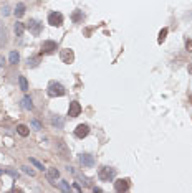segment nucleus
Returning a JSON list of instances; mask_svg holds the SVG:
<instances>
[{
	"mask_svg": "<svg viewBox=\"0 0 192 193\" xmlns=\"http://www.w3.org/2000/svg\"><path fill=\"white\" fill-rule=\"evenodd\" d=\"M27 28L30 30V33H33V35H40L41 33V28H43V23L41 22H38V20H30L28 22V25H27Z\"/></svg>",
	"mask_w": 192,
	"mask_h": 193,
	"instance_id": "obj_4",
	"label": "nucleus"
},
{
	"mask_svg": "<svg viewBox=\"0 0 192 193\" xmlns=\"http://www.w3.org/2000/svg\"><path fill=\"white\" fill-rule=\"evenodd\" d=\"M56 48H58V43L56 41L46 40V41H43V45H41V53H53Z\"/></svg>",
	"mask_w": 192,
	"mask_h": 193,
	"instance_id": "obj_8",
	"label": "nucleus"
},
{
	"mask_svg": "<svg viewBox=\"0 0 192 193\" xmlns=\"http://www.w3.org/2000/svg\"><path fill=\"white\" fill-rule=\"evenodd\" d=\"M80 163L86 168H91L94 165V157L89 155V153H81L80 155Z\"/></svg>",
	"mask_w": 192,
	"mask_h": 193,
	"instance_id": "obj_6",
	"label": "nucleus"
},
{
	"mask_svg": "<svg viewBox=\"0 0 192 193\" xmlns=\"http://www.w3.org/2000/svg\"><path fill=\"white\" fill-rule=\"evenodd\" d=\"M18 83H20V89L22 91H28V83H27L25 76H20V78H18Z\"/></svg>",
	"mask_w": 192,
	"mask_h": 193,
	"instance_id": "obj_20",
	"label": "nucleus"
},
{
	"mask_svg": "<svg viewBox=\"0 0 192 193\" xmlns=\"http://www.w3.org/2000/svg\"><path fill=\"white\" fill-rule=\"evenodd\" d=\"M73 190H75V191H81V188H80L78 183H75V185H73Z\"/></svg>",
	"mask_w": 192,
	"mask_h": 193,
	"instance_id": "obj_30",
	"label": "nucleus"
},
{
	"mask_svg": "<svg viewBox=\"0 0 192 193\" xmlns=\"http://www.w3.org/2000/svg\"><path fill=\"white\" fill-rule=\"evenodd\" d=\"M8 13H10V8H8V5H5V7L2 8V15H3V17H7Z\"/></svg>",
	"mask_w": 192,
	"mask_h": 193,
	"instance_id": "obj_27",
	"label": "nucleus"
},
{
	"mask_svg": "<svg viewBox=\"0 0 192 193\" xmlns=\"http://www.w3.org/2000/svg\"><path fill=\"white\" fill-rule=\"evenodd\" d=\"M189 71H190V73H192V66H190V68H189Z\"/></svg>",
	"mask_w": 192,
	"mask_h": 193,
	"instance_id": "obj_33",
	"label": "nucleus"
},
{
	"mask_svg": "<svg viewBox=\"0 0 192 193\" xmlns=\"http://www.w3.org/2000/svg\"><path fill=\"white\" fill-rule=\"evenodd\" d=\"M32 125H33V129H37V131H40V129H41V124L38 122L37 119H33V120H32Z\"/></svg>",
	"mask_w": 192,
	"mask_h": 193,
	"instance_id": "obj_26",
	"label": "nucleus"
},
{
	"mask_svg": "<svg viewBox=\"0 0 192 193\" xmlns=\"http://www.w3.org/2000/svg\"><path fill=\"white\" fill-rule=\"evenodd\" d=\"M81 112V104L78 101H73V103H70V109H68V115L70 117H78Z\"/></svg>",
	"mask_w": 192,
	"mask_h": 193,
	"instance_id": "obj_10",
	"label": "nucleus"
},
{
	"mask_svg": "<svg viewBox=\"0 0 192 193\" xmlns=\"http://www.w3.org/2000/svg\"><path fill=\"white\" fill-rule=\"evenodd\" d=\"M5 172H7V173H10L13 178H17V177H18V173H17V172H13V170H5Z\"/></svg>",
	"mask_w": 192,
	"mask_h": 193,
	"instance_id": "obj_29",
	"label": "nucleus"
},
{
	"mask_svg": "<svg viewBox=\"0 0 192 193\" xmlns=\"http://www.w3.org/2000/svg\"><path fill=\"white\" fill-rule=\"evenodd\" d=\"M51 125H53V127H56V129H63L65 120L61 119V117H58V115H53V117H51Z\"/></svg>",
	"mask_w": 192,
	"mask_h": 193,
	"instance_id": "obj_14",
	"label": "nucleus"
},
{
	"mask_svg": "<svg viewBox=\"0 0 192 193\" xmlns=\"http://www.w3.org/2000/svg\"><path fill=\"white\" fill-rule=\"evenodd\" d=\"M56 150H58V153H60L63 158H68V157H70L68 147H66V144L61 141V139H58V141H56Z\"/></svg>",
	"mask_w": 192,
	"mask_h": 193,
	"instance_id": "obj_9",
	"label": "nucleus"
},
{
	"mask_svg": "<svg viewBox=\"0 0 192 193\" xmlns=\"http://www.w3.org/2000/svg\"><path fill=\"white\" fill-rule=\"evenodd\" d=\"M48 23H50L51 27H61L63 25V15H61L60 12H51L50 15H48Z\"/></svg>",
	"mask_w": 192,
	"mask_h": 193,
	"instance_id": "obj_3",
	"label": "nucleus"
},
{
	"mask_svg": "<svg viewBox=\"0 0 192 193\" xmlns=\"http://www.w3.org/2000/svg\"><path fill=\"white\" fill-rule=\"evenodd\" d=\"M8 61H10L12 65H17V63L20 61V55H18L17 51H12V53H10V56H8Z\"/></svg>",
	"mask_w": 192,
	"mask_h": 193,
	"instance_id": "obj_19",
	"label": "nucleus"
},
{
	"mask_svg": "<svg viewBox=\"0 0 192 193\" xmlns=\"http://www.w3.org/2000/svg\"><path fill=\"white\" fill-rule=\"evenodd\" d=\"M114 190L116 191H128L129 190V180L128 178H119V180L114 182Z\"/></svg>",
	"mask_w": 192,
	"mask_h": 193,
	"instance_id": "obj_7",
	"label": "nucleus"
},
{
	"mask_svg": "<svg viewBox=\"0 0 192 193\" xmlns=\"http://www.w3.org/2000/svg\"><path fill=\"white\" fill-rule=\"evenodd\" d=\"M83 10H75L73 13H71V20H73V23H80V22H83Z\"/></svg>",
	"mask_w": 192,
	"mask_h": 193,
	"instance_id": "obj_13",
	"label": "nucleus"
},
{
	"mask_svg": "<svg viewBox=\"0 0 192 193\" xmlns=\"http://www.w3.org/2000/svg\"><path fill=\"white\" fill-rule=\"evenodd\" d=\"M88 134H89V127L86 124H80L78 127L75 129V137H78V139H85Z\"/></svg>",
	"mask_w": 192,
	"mask_h": 193,
	"instance_id": "obj_11",
	"label": "nucleus"
},
{
	"mask_svg": "<svg viewBox=\"0 0 192 193\" xmlns=\"http://www.w3.org/2000/svg\"><path fill=\"white\" fill-rule=\"evenodd\" d=\"M13 13H15L17 18H20L25 15V3H18V5L15 7V10H13Z\"/></svg>",
	"mask_w": 192,
	"mask_h": 193,
	"instance_id": "obj_16",
	"label": "nucleus"
},
{
	"mask_svg": "<svg viewBox=\"0 0 192 193\" xmlns=\"http://www.w3.org/2000/svg\"><path fill=\"white\" fill-rule=\"evenodd\" d=\"M3 66V58H0V68Z\"/></svg>",
	"mask_w": 192,
	"mask_h": 193,
	"instance_id": "obj_32",
	"label": "nucleus"
},
{
	"mask_svg": "<svg viewBox=\"0 0 192 193\" xmlns=\"http://www.w3.org/2000/svg\"><path fill=\"white\" fill-rule=\"evenodd\" d=\"M46 93L50 98H61V96H65V86L58 83V81H50L48 83V88H46Z\"/></svg>",
	"mask_w": 192,
	"mask_h": 193,
	"instance_id": "obj_1",
	"label": "nucleus"
},
{
	"mask_svg": "<svg viewBox=\"0 0 192 193\" xmlns=\"http://www.w3.org/2000/svg\"><path fill=\"white\" fill-rule=\"evenodd\" d=\"M22 170L27 173V175H30V177H33L35 175V170H33V168H30V167H22Z\"/></svg>",
	"mask_w": 192,
	"mask_h": 193,
	"instance_id": "obj_25",
	"label": "nucleus"
},
{
	"mask_svg": "<svg viewBox=\"0 0 192 193\" xmlns=\"http://www.w3.org/2000/svg\"><path fill=\"white\" fill-rule=\"evenodd\" d=\"M93 191H94V193H101L103 190H101V188H98V187H94V188H93Z\"/></svg>",
	"mask_w": 192,
	"mask_h": 193,
	"instance_id": "obj_31",
	"label": "nucleus"
},
{
	"mask_svg": "<svg viewBox=\"0 0 192 193\" xmlns=\"http://www.w3.org/2000/svg\"><path fill=\"white\" fill-rule=\"evenodd\" d=\"M185 48H187L189 51H192V40H187V41H185Z\"/></svg>",
	"mask_w": 192,
	"mask_h": 193,
	"instance_id": "obj_28",
	"label": "nucleus"
},
{
	"mask_svg": "<svg viewBox=\"0 0 192 193\" xmlns=\"http://www.w3.org/2000/svg\"><path fill=\"white\" fill-rule=\"evenodd\" d=\"M22 107L27 109V111H32L33 109V103H32L30 96H25V98L22 99Z\"/></svg>",
	"mask_w": 192,
	"mask_h": 193,
	"instance_id": "obj_15",
	"label": "nucleus"
},
{
	"mask_svg": "<svg viewBox=\"0 0 192 193\" xmlns=\"http://www.w3.org/2000/svg\"><path fill=\"white\" fill-rule=\"evenodd\" d=\"M58 178H60V172L56 170V168H48L46 170V180L50 182L51 185H55Z\"/></svg>",
	"mask_w": 192,
	"mask_h": 193,
	"instance_id": "obj_12",
	"label": "nucleus"
},
{
	"mask_svg": "<svg viewBox=\"0 0 192 193\" xmlns=\"http://www.w3.org/2000/svg\"><path fill=\"white\" fill-rule=\"evenodd\" d=\"M30 163H32V165L35 167V168H38V170H43V165L37 160V158H30Z\"/></svg>",
	"mask_w": 192,
	"mask_h": 193,
	"instance_id": "obj_23",
	"label": "nucleus"
},
{
	"mask_svg": "<svg viewBox=\"0 0 192 193\" xmlns=\"http://www.w3.org/2000/svg\"><path fill=\"white\" fill-rule=\"evenodd\" d=\"M17 132H18V134H20V136H22V137H27V136H28V134H30V129H28V127H27V125H23V124H20V125H18V127H17Z\"/></svg>",
	"mask_w": 192,
	"mask_h": 193,
	"instance_id": "obj_18",
	"label": "nucleus"
},
{
	"mask_svg": "<svg viewBox=\"0 0 192 193\" xmlns=\"http://www.w3.org/2000/svg\"><path fill=\"white\" fill-rule=\"evenodd\" d=\"M114 175H116V170L113 167H108V165H103L98 170V178L101 182H111L114 178Z\"/></svg>",
	"mask_w": 192,
	"mask_h": 193,
	"instance_id": "obj_2",
	"label": "nucleus"
},
{
	"mask_svg": "<svg viewBox=\"0 0 192 193\" xmlns=\"http://www.w3.org/2000/svg\"><path fill=\"white\" fill-rule=\"evenodd\" d=\"M60 58H61V61H63V63L70 65V63H73V61H75V53H73V50L66 48V50H61Z\"/></svg>",
	"mask_w": 192,
	"mask_h": 193,
	"instance_id": "obj_5",
	"label": "nucleus"
},
{
	"mask_svg": "<svg viewBox=\"0 0 192 193\" xmlns=\"http://www.w3.org/2000/svg\"><path fill=\"white\" fill-rule=\"evenodd\" d=\"M166 36H167V28H162V30L159 31V38H157V41L162 43V41L166 40Z\"/></svg>",
	"mask_w": 192,
	"mask_h": 193,
	"instance_id": "obj_21",
	"label": "nucleus"
},
{
	"mask_svg": "<svg viewBox=\"0 0 192 193\" xmlns=\"http://www.w3.org/2000/svg\"><path fill=\"white\" fill-rule=\"evenodd\" d=\"M58 187H60L63 191H71V187H70V185H68V183H66L65 180H61V182L58 183Z\"/></svg>",
	"mask_w": 192,
	"mask_h": 193,
	"instance_id": "obj_22",
	"label": "nucleus"
},
{
	"mask_svg": "<svg viewBox=\"0 0 192 193\" xmlns=\"http://www.w3.org/2000/svg\"><path fill=\"white\" fill-rule=\"evenodd\" d=\"M13 31H15L17 36H22L23 31H25V25H23V23H20V22H17L15 27H13Z\"/></svg>",
	"mask_w": 192,
	"mask_h": 193,
	"instance_id": "obj_17",
	"label": "nucleus"
},
{
	"mask_svg": "<svg viewBox=\"0 0 192 193\" xmlns=\"http://www.w3.org/2000/svg\"><path fill=\"white\" fill-rule=\"evenodd\" d=\"M38 65V56H35V58H28V66H37Z\"/></svg>",
	"mask_w": 192,
	"mask_h": 193,
	"instance_id": "obj_24",
	"label": "nucleus"
},
{
	"mask_svg": "<svg viewBox=\"0 0 192 193\" xmlns=\"http://www.w3.org/2000/svg\"><path fill=\"white\" fill-rule=\"evenodd\" d=\"M2 173H3V170H0V175H2Z\"/></svg>",
	"mask_w": 192,
	"mask_h": 193,
	"instance_id": "obj_34",
	"label": "nucleus"
}]
</instances>
